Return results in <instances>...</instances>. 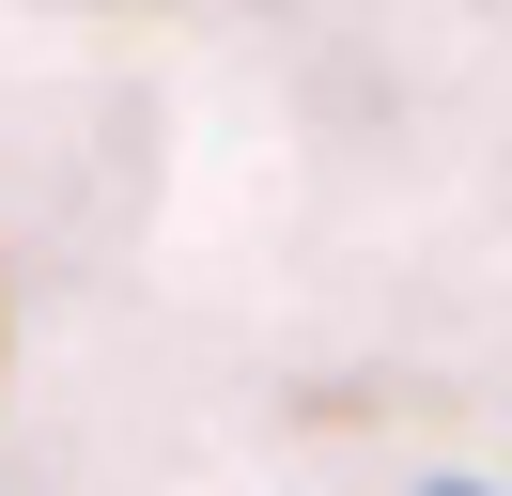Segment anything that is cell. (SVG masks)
Returning <instances> with one entry per match:
<instances>
[{
    "mask_svg": "<svg viewBox=\"0 0 512 496\" xmlns=\"http://www.w3.org/2000/svg\"><path fill=\"white\" fill-rule=\"evenodd\" d=\"M435 496H481V481H435Z\"/></svg>",
    "mask_w": 512,
    "mask_h": 496,
    "instance_id": "cell-1",
    "label": "cell"
}]
</instances>
